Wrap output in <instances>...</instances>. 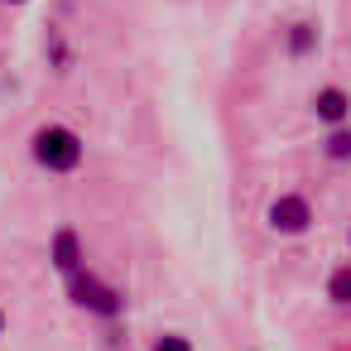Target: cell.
I'll return each mask as SVG.
<instances>
[{
	"mask_svg": "<svg viewBox=\"0 0 351 351\" xmlns=\"http://www.w3.org/2000/svg\"><path fill=\"white\" fill-rule=\"evenodd\" d=\"M68 293H73V303H77V308L97 313V317H121V313H125V293H121V289H111V284H101L92 269L68 274Z\"/></svg>",
	"mask_w": 351,
	"mask_h": 351,
	"instance_id": "cell-2",
	"label": "cell"
},
{
	"mask_svg": "<svg viewBox=\"0 0 351 351\" xmlns=\"http://www.w3.org/2000/svg\"><path fill=\"white\" fill-rule=\"evenodd\" d=\"M29 154H34V164L49 169V173H77L82 159H87V145H82V135L68 130V125H39L34 140H29Z\"/></svg>",
	"mask_w": 351,
	"mask_h": 351,
	"instance_id": "cell-1",
	"label": "cell"
},
{
	"mask_svg": "<svg viewBox=\"0 0 351 351\" xmlns=\"http://www.w3.org/2000/svg\"><path fill=\"white\" fill-rule=\"evenodd\" d=\"M0 337H5V313H0Z\"/></svg>",
	"mask_w": 351,
	"mask_h": 351,
	"instance_id": "cell-11",
	"label": "cell"
},
{
	"mask_svg": "<svg viewBox=\"0 0 351 351\" xmlns=\"http://www.w3.org/2000/svg\"><path fill=\"white\" fill-rule=\"evenodd\" d=\"M49 260H53V269H58V274H77V269H82V241H77V231H73V226H58V231H53Z\"/></svg>",
	"mask_w": 351,
	"mask_h": 351,
	"instance_id": "cell-4",
	"label": "cell"
},
{
	"mask_svg": "<svg viewBox=\"0 0 351 351\" xmlns=\"http://www.w3.org/2000/svg\"><path fill=\"white\" fill-rule=\"evenodd\" d=\"M265 221H269L274 236H303V231L313 226V202H308L303 193H279V197L269 202Z\"/></svg>",
	"mask_w": 351,
	"mask_h": 351,
	"instance_id": "cell-3",
	"label": "cell"
},
{
	"mask_svg": "<svg viewBox=\"0 0 351 351\" xmlns=\"http://www.w3.org/2000/svg\"><path fill=\"white\" fill-rule=\"evenodd\" d=\"M313 49H317V25H313V20H298V25L289 29V53H293V58H308Z\"/></svg>",
	"mask_w": 351,
	"mask_h": 351,
	"instance_id": "cell-6",
	"label": "cell"
},
{
	"mask_svg": "<svg viewBox=\"0 0 351 351\" xmlns=\"http://www.w3.org/2000/svg\"><path fill=\"white\" fill-rule=\"evenodd\" d=\"M346 111H351V97H346L341 87H322V92L313 97V116H317V121H327V125H341V121H346Z\"/></svg>",
	"mask_w": 351,
	"mask_h": 351,
	"instance_id": "cell-5",
	"label": "cell"
},
{
	"mask_svg": "<svg viewBox=\"0 0 351 351\" xmlns=\"http://www.w3.org/2000/svg\"><path fill=\"white\" fill-rule=\"evenodd\" d=\"M49 53H53V63H58V73H68V49H63V34L58 29H49V44H44Z\"/></svg>",
	"mask_w": 351,
	"mask_h": 351,
	"instance_id": "cell-10",
	"label": "cell"
},
{
	"mask_svg": "<svg viewBox=\"0 0 351 351\" xmlns=\"http://www.w3.org/2000/svg\"><path fill=\"white\" fill-rule=\"evenodd\" d=\"M327 298H332L337 308H351V265L332 269V279H327Z\"/></svg>",
	"mask_w": 351,
	"mask_h": 351,
	"instance_id": "cell-8",
	"label": "cell"
},
{
	"mask_svg": "<svg viewBox=\"0 0 351 351\" xmlns=\"http://www.w3.org/2000/svg\"><path fill=\"white\" fill-rule=\"evenodd\" d=\"M5 5H25V0H5Z\"/></svg>",
	"mask_w": 351,
	"mask_h": 351,
	"instance_id": "cell-12",
	"label": "cell"
},
{
	"mask_svg": "<svg viewBox=\"0 0 351 351\" xmlns=\"http://www.w3.org/2000/svg\"><path fill=\"white\" fill-rule=\"evenodd\" d=\"M149 351H193V337H183V332H164Z\"/></svg>",
	"mask_w": 351,
	"mask_h": 351,
	"instance_id": "cell-9",
	"label": "cell"
},
{
	"mask_svg": "<svg viewBox=\"0 0 351 351\" xmlns=\"http://www.w3.org/2000/svg\"><path fill=\"white\" fill-rule=\"evenodd\" d=\"M322 154L332 164H351V125H332V135L322 140Z\"/></svg>",
	"mask_w": 351,
	"mask_h": 351,
	"instance_id": "cell-7",
	"label": "cell"
}]
</instances>
